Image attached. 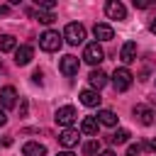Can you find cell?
Listing matches in <instances>:
<instances>
[{"label": "cell", "instance_id": "6da1fadb", "mask_svg": "<svg viewBox=\"0 0 156 156\" xmlns=\"http://www.w3.org/2000/svg\"><path fill=\"white\" fill-rule=\"evenodd\" d=\"M63 39H66L68 44H73V46L83 44V39H85V27H83L80 22H71V24H66V29H63Z\"/></svg>", "mask_w": 156, "mask_h": 156}, {"label": "cell", "instance_id": "7a4b0ae2", "mask_svg": "<svg viewBox=\"0 0 156 156\" xmlns=\"http://www.w3.org/2000/svg\"><path fill=\"white\" fill-rule=\"evenodd\" d=\"M61 44H63V37H61L58 32H54V29H46V32L39 37V46H41L44 51H58Z\"/></svg>", "mask_w": 156, "mask_h": 156}, {"label": "cell", "instance_id": "3957f363", "mask_svg": "<svg viewBox=\"0 0 156 156\" xmlns=\"http://www.w3.org/2000/svg\"><path fill=\"white\" fill-rule=\"evenodd\" d=\"M132 80H134V76H132V71L129 68H115V73H112V85H115V90H129L132 88Z\"/></svg>", "mask_w": 156, "mask_h": 156}, {"label": "cell", "instance_id": "277c9868", "mask_svg": "<svg viewBox=\"0 0 156 156\" xmlns=\"http://www.w3.org/2000/svg\"><path fill=\"white\" fill-rule=\"evenodd\" d=\"M83 61H85V63H90V66L102 63V61H105V51H102V46H100L98 41L85 44V49H83Z\"/></svg>", "mask_w": 156, "mask_h": 156}, {"label": "cell", "instance_id": "5b68a950", "mask_svg": "<svg viewBox=\"0 0 156 156\" xmlns=\"http://www.w3.org/2000/svg\"><path fill=\"white\" fill-rule=\"evenodd\" d=\"M76 117H78V112H76V107H73V105H63V107H58V110H56V115H54L56 124H61V127H66V129L76 122Z\"/></svg>", "mask_w": 156, "mask_h": 156}, {"label": "cell", "instance_id": "8992f818", "mask_svg": "<svg viewBox=\"0 0 156 156\" xmlns=\"http://www.w3.org/2000/svg\"><path fill=\"white\" fill-rule=\"evenodd\" d=\"M105 15L110 20H124L127 17V7L119 0H110V2H105Z\"/></svg>", "mask_w": 156, "mask_h": 156}, {"label": "cell", "instance_id": "52a82bcc", "mask_svg": "<svg viewBox=\"0 0 156 156\" xmlns=\"http://www.w3.org/2000/svg\"><path fill=\"white\" fill-rule=\"evenodd\" d=\"M78 66H80V61H78V56H73V54H66V56L61 58V63H58V68H61L63 76H76V73H78Z\"/></svg>", "mask_w": 156, "mask_h": 156}, {"label": "cell", "instance_id": "ba28073f", "mask_svg": "<svg viewBox=\"0 0 156 156\" xmlns=\"http://www.w3.org/2000/svg\"><path fill=\"white\" fill-rule=\"evenodd\" d=\"M93 34H95L98 41H110V39H115V29H112L107 22H98V24L93 27Z\"/></svg>", "mask_w": 156, "mask_h": 156}, {"label": "cell", "instance_id": "9c48e42d", "mask_svg": "<svg viewBox=\"0 0 156 156\" xmlns=\"http://www.w3.org/2000/svg\"><path fill=\"white\" fill-rule=\"evenodd\" d=\"M32 56H34V49H32L29 44H22V46L15 49V63H17V66H27V63L32 61Z\"/></svg>", "mask_w": 156, "mask_h": 156}, {"label": "cell", "instance_id": "30bf717a", "mask_svg": "<svg viewBox=\"0 0 156 156\" xmlns=\"http://www.w3.org/2000/svg\"><path fill=\"white\" fill-rule=\"evenodd\" d=\"M78 139H80V136H78V132H76V129H71V127H68V129H63V132L58 134V144H61L66 151H68V149H73V146L78 144Z\"/></svg>", "mask_w": 156, "mask_h": 156}, {"label": "cell", "instance_id": "8fae6325", "mask_svg": "<svg viewBox=\"0 0 156 156\" xmlns=\"http://www.w3.org/2000/svg\"><path fill=\"white\" fill-rule=\"evenodd\" d=\"M0 102H2V107H5V110L15 107V102H17V90H15L12 85H5V88L0 90Z\"/></svg>", "mask_w": 156, "mask_h": 156}, {"label": "cell", "instance_id": "7c38bea8", "mask_svg": "<svg viewBox=\"0 0 156 156\" xmlns=\"http://www.w3.org/2000/svg\"><path fill=\"white\" fill-rule=\"evenodd\" d=\"M132 112H134V117H136V119H139L144 127L154 124V112H151L146 105H134V110H132Z\"/></svg>", "mask_w": 156, "mask_h": 156}, {"label": "cell", "instance_id": "4fadbf2b", "mask_svg": "<svg viewBox=\"0 0 156 156\" xmlns=\"http://www.w3.org/2000/svg\"><path fill=\"white\" fill-rule=\"evenodd\" d=\"M88 80H90L93 90H100V88H105V85H107V73H105V71H100V68H95V71H90Z\"/></svg>", "mask_w": 156, "mask_h": 156}, {"label": "cell", "instance_id": "5bb4252c", "mask_svg": "<svg viewBox=\"0 0 156 156\" xmlns=\"http://www.w3.org/2000/svg\"><path fill=\"white\" fill-rule=\"evenodd\" d=\"M22 156H46V146L39 141H27L22 146Z\"/></svg>", "mask_w": 156, "mask_h": 156}, {"label": "cell", "instance_id": "9a60e30c", "mask_svg": "<svg viewBox=\"0 0 156 156\" xmlns=\"http://www.w3.org/2000/svg\"><path fill=\"white\" fill-rule=\"evenodd\" d=\"M119 58H122V63L136 61V44H134V41H124V46H122V51H119Z\"/></svg>", "mask_w": 156, "mask_h": 156}, {"label": "cell", "instance_id": "2e32d148", "mask_svg": "<svg viewBox=\"0 0 156 156\" xmlns=\"http://www.w3.org/2000/svg\"><path fill=\"white\" fill-rule=\"evenodd\" d=\"M100 100H102V98H100V93H98V90H93V88L80 93V102H83L85 107H98V105H100Z\"/></svg>", "mask_w": 156, "mask_h": 156}, {"label": "cell", "instance_id": "e0dca14e", "mask_svg": "<svg viewBox=\"0 0 156 156\" xmlns=\"http://www.w3.org/2000/svg\"><path fill=\"white\" fill-rule=\"evenodd\" d=\"M95 119H98V124H105V127H115L117 124V115L112 110H100Z\"/></svg>", "mask_w": 156, "mask_h": 156}, {"label": "cell", "instance_id": "ac0fdd59", "mask_svg": "<svg viewBox=\"0 0 156 156\" xmlns=\"http://www.w3.org/2000/svg\"><path fill=\"white\" fill-rule=\"evenodd\" d=\"M98 127H100V124H98L95 117H85V119L80 122V132H83V134H98Z\"/></svg>", "mask_w": 156, "mask_h": 156}, {"label": "cell", "instance_id": "d6986e66", "mask_svg": "<svg viewBox=\"0 0 156 156\" xmlns=\"http://www.w3.org/2000/svg\"><path fill=\"white\" fill-rule=\"evenodd\" d=\"M17 49V41L12 34H0V51H15Z\"/></svg>", "mask_w": 156, "mask_h": 156}, {"label": "cell", "instance_id": "ffe728a7", "mask_svg": "<svg viewBox=\"0 0 156 156\" xmlns=\"http://www.w3.org/2000/svg\"><path fill=\"white\" fill-rule=\"evenodd\" d=\"M29 15H34L39 22H44V24H51L56 17H54V12H46V10H27Z\"/></svg>", "mask_w": 156, "mask_h": 156}, {"label": "cell", "instance_id": "44dd1931", "mask_svg": "<svg viewBox=\"0 0 156 156\" xmlns=\"http://www.w3.org/2000/svg\"><path fill=\"white\" fill-rule=\"evenodd\" d=\"M129 139V129H117L110 134V144H124Z\"/></svg>", "mask_w": 156, "mask_h": 156}, {"label": "cell", "instance_id": "7402d4cb", "mask_svg": "<svg viewBox=\"0 0 156 156\" xmlns=\"http://www.w3.org/2000/svg\"><path fill=\"white\" fill-rule=\"evenodd\" d=\"M83 154H85V156H95V154H100V141H98V139L85 141V144H83Z\"/></svg>", "mask_w": 156, "mask_h": 156}, {"label": "cell", "instance_id": "603a6c76", "mask_svg": "<svg viewBox=\"0 0 156 156\" xmlns=\"http://www.w3.org/2000/svg\"><path fill=\"white\" fill-rule=\"evenodd\" d=\"M141 149H144V144H132V146L127 149V156H139Z\"/></svg>", "mask_w": 156, "mask_h": 156}, {"label": "cell", "instance_id": "cb8c5ba5", "mask_svg": "<svg viewBox=\"0 0 156 156\" xmlns=\"http://www.w3.org/2000/svg\"><path fill=\"white\" fill-rule=\"evenodd\" d=\"M151 5H156L154 0H134V7H139V10H146V7H151Z\"/></svg>", "mask_w": 156, "mask_h": 156}, {"label": "cell", "instance_id": "d4e9b609", "mask_svg": "<svg viewBox=\"0 0 156 156\" xmlns=\"http://www.w3.org/2000/svg\"><path fill=\"white\" fill-rule=\"evenodd\" d=\"M41 76H44L41 71H34V73H32V80H34V83H41Z\"/></svg>", "mask_w": 156, "mask_h": 156}, {"label": "cell", "instance_id": "484cf974", "mask_svg": "<svg viewBox=\"0 0 156 156\" xmlns=\"http://www.w3.org/2000/svg\"><path fill=\"white\" fill-rule=\"evenodd\" d=\"M7 122V115H5V110H0V127Z\"/></svg>", "mask_w": 156, "mask_h": 156}, {"label": "cell", "instance_id": "4316f807", "mask_svg": "<svg viewBox=\"0 0 156 156\" xmlns=\"http://www.w3.org/2000/svg\"><path fill=\"white\" fill-rule=\"evenodd\" d=\"M56 156H76V154H73V151H58Z\"/></svg>", "mask_w": 156, "mask_h": 156}, {"label": "cell", "instance_id": "83f0119b", "mask_svg": "<svg viewBox=\"0 0 156 156\" xmlns=\"http://www.w3.org/2000/svg\"><path fill=\"white\" fill-rule=\"evenodd\" d=\"M149 29H151V32H154V34H156V17H154V20H151V24H149Z\"/></svg>", "mask_w": 156, "mask_h": 156}, {"label": "cell", "instance_id": "f1b7e54d", "mask_svg": "<svg viewBox=\"0 0 156 156\" xmlns=\"http://www.w3.org/2000/svg\"><path fill=\"white\" fill-rule=\"evenodd\" d=\"M98 156H117V154H115V151H100Z\"/></svg>", "mask_w": 156, "mask_h": 156}, {"label": "cell", "instance_id": "f546056e", "mask_svg": "<svg viewBox=\"0 0 156 156\" xmlns=\"http://www.w3.org/2000/svg\"><path fill=\"white\" fill-rule=\"evenodd\" d=\"M149 146H151V151H154V154H156V139H154V141H151V144H149Z\"/></svg>", "mask_w": 156, "mask_h": 156}, {"label": "cell", "instance_id": "4dcf8cb0", "mask_svg": "<svg viewBox=\"0 0 156 156\" xmlns=\"http://www.w3.org/2000/svg\"><path fill=\"white\" fill-rule=\"evenodd\" d=\"M151 102H156V95H154V98H151Z\"/></svg>", "mask_w": 156, "mask_h": 156}, {"label": "cell", "instance_id": "1f68e13d", "mask_svg": "<svg viewBox=\"0 0 156 156\" xmlns=\"http://www.w3.org/2000/svg\"><path fill=\"white\" fill-rule=\"evenodd\" d=\"M0 73H2V63H0Z\"/></svg>", "mask_w": 156, "mask_h": 156}]
</instances>
